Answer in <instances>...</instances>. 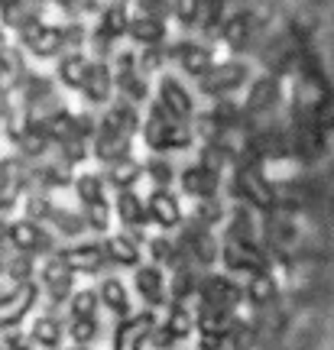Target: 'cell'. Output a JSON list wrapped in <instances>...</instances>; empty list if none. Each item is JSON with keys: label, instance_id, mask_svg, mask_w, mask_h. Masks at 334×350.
Wrapping results in <instances>:
<instances>
[{"label": "cell", "instance_id": "obj_1", "mask_svg": "<svg viewBox=\"0 0 334 350\" xmlns=\"http://www.w3.org/2000/svg\"><path fill=\"white\" fill-rule=\"evenodd\" d=\"M143 139L153 152H182V150H192L195 146V130L182 120H175L169 113L156 104H149V113L143 117Z\"/></svg>", "mask_w": 334, "mask_h": 350}, {"label": "cell", "instance_id": "obj_2", "mask_svg": "<svg viewBox=\"0 0 334 350\" xmlns=\"http://www.w3.org/2000/svg\"><path fill=\"white\" fill-rule=\"evenodd\" d=\"M250 81V65L244 59H231V62H218L208 68V75L198 78V91L205 98H214V100H224L231 98L234 91Z\"/></svg>", "mask_w": 334, "mask_h": 350}, {"label": "cell", "instance_id": "obj_3", "mask_svg": "<svg viewBox=\"0 0 334 350\" xmlns=\"http://www.w3.org/2000/svg\"><path fill=\"white\" fill-rule=\"evenodd\" d=\"M111 72H114V91L124 100L143 104V100L149 98V78H146V72L140 68V62H136V55L130 49L117 52Z\"/></svg>", "mask_w": 334, "mask_h": 350}, {"label": "cell", "instance_id": "obj_4", "mask_svg": "<svg viewBox=\"0 0 334 350\" xmlns=\"http://www.w3.org/2000/svg\"><path fill=\"white\" fill-rule=\"evenodd\" d=\"M156 94H159V107L169 113V117L182 120V124L195 120V113H198L195 94H192V88H188L179 75H172V72H162L159 81H156Z\"/></svg>", "mask_w": 334, "mask_h": 350}, {"label": "cell", "instance_id": "obj_5", "mask_svg": "<svg viewBox=\"0 0 334 350\" xmlns=\"http://www.w3.org/2000/svg\"><path fill=\"white\" fill-rule=\"evenodd\" d=\"M198 299H201V308L237 314V305L244 301V288L237 286L227 273H208L201 275L198 282Z\"/></svg>", "mask_w": 334, "mask_h": 350}, {"label": "cell", "instance_id": "obj_6", "mask_svg": "<svg viewBox=\"0 0 334 350\" xmlns=\"http://www.w3.org/2000/svg\"><path fill=\"white\" fill-rule=\"evenodd\" d=\"M234 195L237 201H244L247 208H263V211H276V188L263 178L260 169H253V165H240L234 175Z\"/></svg>", "mask_w": 334, "mask_h": 350}, {"label": "cell", "instance_id": "obj_7", "mask_svg": "<svg viewBox=\"0 0 334 350\" xmlns=\"http://www.w3.org/2000/svg\"><path fill=\"white\" fill-rule=\"evenodd\" d=\"M16 33H20L23 49L29 52V55H36V59H55V55H62V52H65L62 26L42 23L39 16H33L29 23H23Z\"/></svg>", "mask_w": 334, "mask_h": 350}, {"label": "cell", "instance_id": "obj_8", "mask_svg": "<svg viewBox=\"0 0 334 350\" xmlns=\"http://www.w3.org/2000/svg\"><path fill=\"white\" fill-rule=\"evenodd\" d=\"M130 33V10H127L120 0H114L107 7H101L98 10V23L91 29V42H94V49L101 55H107L111 52V42L117 39H124Z\"/></svg>", "mask_w": 334, "mask_h": 350}, {"label": "cell", "instance_id": "obj_9", "mask_svg": "<svg viewBox=\"0 0 334 350\" xmlns=\"http://www.w3.org/2000/svg\"><path fill=\"white\" fill-rule=\"evenodd\" d=\"M227 273H240V275H257L266 273V256H263L260 243H247V240H234L227 237L221 243V256Z\"/></svg>", "mask_w": 334, "mask_h": 350}, {"label": "cell", "instance_id": "obj_10", "mask_svg": "<svg viewBox=\"0 0 334 350\" xmlns=\"http://www.w3.org/2000/svg\"><path fill=\"white\" fill-rule=\"evenodd\" d=\"M146 214L149 224H156L162 234H172L185 224V211H182V198L172 188H153L146 198Z\"/></svg>", "mask_w": 334, "mask_h": 350}, {"label": "cell", "instance_id": "obj_11", "mask_svg": "<svg viewBox=\"0 0 334 350\" xmlns=\"http://www.w3.org/2000/svg\"><path fill=\"white\" fill-rule=\"evenodd\" d=\"M39 286L36 282H16L10 292L0 295V331H10L36 308Z\"/></svg>", "mask_w": 334, "mask_h": 350}, {"label": "cell", "instance_id": "obj_12", "mask_svg": "<svg viewBox=\"0 0 334 350\" xmlns=\"http://www.w3.org/2000/svg\"><path fill=\"white\" fill-rule=\"evenodd\" d=\"M7 243L16 253H55L52 234H46L42 224L29 221V217H16V221L7 224Z\"/></svg>", "mask_w": 334, "mask_h": 350}, {"label": "cell", "instance_id": "obj_13", "mask_svg": "<svg viewBox=\"0 0 334 350\" xmlns=\"http://www.w3.org/2000/svg\"><path fill=\"white\" fill-rule=\"evenodd\" d=\"M283 104V85L276 75H260L250 81L247 100H244V113L247 117H270L276 107Z\"/></svg>", "mask_w": 334, "mask_h": 350}, {"label": "cell", "instance_id": "obj_14", "mask_svg": "<svg viewBox=\"0 0 334 350\" xmlns=\"http://www.w3.org/2000/svg\"><path fill=\"white\" fill-rule=\"evenodd\" d=\"M133 288L136 295L146 301V308H162L166 301H169V279L162 273V266L156 262H140L133 273Z\"/></svg>", "mask_w": 334, "mask_h": 350}, {"label": "cell", "instance_id": "obj_15", "mask_svg": "<svg viewBox=\"0 0 334 350\" xmlns=\"http://www.w3.org/2000/svg\"><path fill=\"white\" fill-rule=\"evenodd\" d=\"M192 334H195V314L185 308V301H172L166 321L153 331V340H156V347H172V344L188 340Z\"/></svg>", "mask_w": 334, "mask_h": 350}, {"label": "cell", "instance_id": "obj_16", "mask_svg": "<svg viewBox=\"0 0 334 350\" xmlns=\"http://www.w3.org/2000/svg\"><path fill=\"white\" fill-rule=\"evenodd\" d=\"M166 55H169V62H175L188 78H195V81H198L201 75H208V68L214 65L211 49L208 46H201V42H195V39H182V42L169 46Z\"/></svg>", "mask_w": 334, "mask_h": 350}, {"label": "cell", "instance_id": "obj_17", "mask_svg": "<svg viewBox=\"0 0 334 350\" xmlns=\"http://www.w3.org/2000/svg\"><path fill=\"white\" fill-rule=\"evenodd\" d=\"M156 331V318L153 312H140L124 318L117 331H114V350H143Z\"/></svg>", "mask_w": 334, "mask_h": 350}, {"label": "cell", "instance_id": "obj_18", "mask_svg": "<svg viewBox=\"0 0 334 350\" xmlns=\"http://www.w3.org/2000/svg\"><path fill=\"white\" fill-rule=\"evenodd\" d=\"M175 182L182 188V195H188V198H214L221 191V172H214V169L201 163L185 165L182 172L175 175Z\"/></svg>", "mask_w": 334, "mask_h": 350}, {"label": "cell", "instance_id": "obj_19", "mask_svg": "<svg viewBox=\"0 0 334 350\" xmlns=\"http://www.w3.org/2000/svg\"><path fill=\"white\" fill-rule=\"evenodd\" d=\"M81 94L94 107H107L114 100V72L104 59H91V68H88V78H85V85H81Z\"/></svg>", "mask_w": 334, "mask_h": 350}, {"label": "cell", "instance_id": "obj_20", "mask_svg": "<svg viewBox=\"0 0 334 350\" xmlns=\"http://www.w3.org/2000/svg\"><path fill=\"white\" fill-rule=\"evenodd\" d=\"M39 279H42V286H46V292H49L52 301H68V299H72V292H75L72 279H75V273L62 262V256H59V253H55V256L49 253V260L39 266Z\"/></svg>", "mask_w": 334, "mask_h": 350}, {"label": "cell", "instance_id": "obj_21", "mask_svg": "<svg viewBox=\"0 0 334 350\" xmlns=\"http://www.w3.org/2000/svg\"><path fill=\"white\" fill-rule=\"evenodd\" d=\"M98 124L114 130V133H120V137L133 139L136 133H140V126H143V117L136 111V104L120 98V100H111V104H107V111H104V117H101Z\"/></svg>", "mask_w": 334, "mask_h": 350}, {"label": "cell", "instance_id": "obj_22", "mask_svg": "<svg viewBox=\"0 0 334 350\" xmlns=\"http://www.w3.org/2000/svg\"><path fill=\"white\" fill-rule=\"evenodd\" d=\"M59 256H62V262L72 273H88V275L101 273L104 262H107V253H104L101 243H75V247H65Z\"/></svg>", "mask_w": 334, "mask_h": 350}, {"label": "cell", "instance_id": "obj_23", "mask_svg": "<svg viewBox=\"0 0 334 350\" xmlns=\"http://www.w3.org/2000/svg\"><path fill=\"white\" fill-rule=\"evenodd\" d=\"M130 146H133V139L130 137H120V133H114L107 126H101L94 130V137H91V150L98 156L101 163H120V159H130Z\"/></svg>", "mask_w": 334, "mask_h": 350}, {"label": "cell", "instance_id": "obj_24", "mask_svg": "<svg viewBox=\"0 0 334 350\" xmlns=\"http://www.w3.org/2000/svg\"><path fill=\"white\" fill-rule=\"evenodd\" d=\"M98 299L101 305L114 314V318H130L133 314V301H130V288H127L124 279H117V275H104L98 286Z\"/></svg>", "mask_w": 334, "mask_h": 350}, {"label": "cell", "instance_id": "obj_25", "mask_svg": "<svg viewBox=\"0 0 334 350\" xmlns=\"http://www.w3.org/2000/svg\"><path fill=\"white\" fill-rule=\"evenodd\" d=\"M127 36L140 46H162L169 36V23H166V16H156V13H133Z\"/></svg>", "mask_w": 334, "mask_h": 350}, {"label": "cell", "instance_id": "obj_26", "mask_svg": "<svg viewBox=\"0 0 334 350\" xmlns=\"http://www.w3.org/2000/svg\"><path fill=\"white\" fill-rule=\"evenodd\" d=\"M253 29H257V16L250 10L227 13L224 23H221V39L231 46V49H244L250 39H253Z\"/></svg>", "mask_w": 334, "mask_h": 350}, {"label": "cell", "instance_id": "obj_27", "mask_svg": "<svg viewBox=\"0 0 334 350\" xmlns=\"http://www.w3.org/2000/svg\"><path fill=\"white\" fill-rule=\"evenodd\" d=\"M101 247H104V253H107V262H117V266H130V269H136L140 260H143L140 240L130 237V234H111Z\"/></svg>", "mask_w": 334, "mask_h": 350}, {"label": "cell", "instance_id": "obj_28", "mask_svg": "<svg viewBox=\"0 0 334 350\" xmlns=\"http://www.w3.org/2000/svg\"><path fill=\"white\" fill-rule=\"evenodd\" d=\"M88 68H91V59L88 55H81V52H68V55H62L59 59V85L68 88V91H81V85H85L88 78Z\"/></svg>", "mask_w": 334, "mask_h": 350}, {"label": "cell", "instance_id": "obj_29", "mask_svg": "<svg viewBox=\"0 0 334 350\" xmlns=\"http://www.w3.org/2000/svg\"><path fill=\"white\" fill-rule=\"evenodd\" d=\"M244 299H247L253 308H270L272 301L279 299V286H276V279L270 275V269L250 275L247 288H244Z\"/></svg>", "mask_w": 334, "mask_h": 350}, {"label": "cell", "instance_id": "obj_30", "mask_svg": "<svg viewBox=\"0 0 334 350\" xmlns=\"http://www.w3.org/2000/svg\"><path fill=\"white\" fill-rule=\"evenodd\" d=\"M117 217L124 227H140L149 224V214H146V198H140L136 191H120L117 195Z\"/></svg>", "mask_w": 334, "mask_h": 350}, {"label": "cell", "instance_id": "obj_31", "mask_svg": "<svg viewBox=\"0 0 334 350\" xmlns=\"http://www.w3.org/2000/svg\"><path fill=\"white\" fill-rule=\"evenodd\" d=\"M198 282L201 275L195 266H188V262H179L175 266L172 279H169V299L172 301H185L188 295H198Z\"/></svg>", "mask_w": 334, "mask_h": 350}, {"label": "cell", "instance_id": "obj_32", "mask_svg": "<svg viewBox=\"0 0 334 350\" xmlns=\"http://www.w3.org/2000/svg\"><path fill=\"white\" fill-rule=\"evenodd\" d=\"M75 195H78V201H81V208L85 204H94V201H107V178L98 172H81L75 175Z\"/></svg>", "mask_w": 334, "mask_h": 350}, {"label": "cell", "instance_id": "obj_33", "mask_svg": "<svg viewBox=\"0 0 334 350\" xmlns=\"http://www.w3.org/2000/svg\"><path fill=\"white\" fill-rule=\"evenodd\" d=\"M26 78V65L20 59V52L16 49H3L0 52V91L3 94H10L13 88H20Z\"/></svg>", "mask_w": 334, "mask_h": 350}, {"label": "cell", "instance_id": "obj_34", "mask_svg": "<svg viewBox=\"0 0 334 350\" xmlns=\"http://www.w3.org/2000/svg\"><path fill=\"white\" fill-rule=\"evenodd\" d=\"M140 178H143V163L136 159H120V163L107 165V185H114L117 191H133Z\"/></svg>", "mask_w": 334, "mask_h": 350}, {"label": "cell", "instance_id": "obj_35", "mask_svg": "<svg viewBox=\"0 0 334 350\" xmlns=\"http://www.w3.org/2000/svg\"><path fill=\"white\" fill-rule=\"evenodd\" d=\"M62 321L55 318V314H42V318H36L33 321V331H29V338H33V344H39V347L46 350H55L59 344H62Z\"/></svg>", "mask_w": 334, "mask_h": 350}, {"label": "cell", "instance_id": "obj_36", "mask_svg": "<svg viewBox=\"0 0 334 350\" xmlns=\"http://www.w3.org/2000/svg\"><path fill=\"white\" fill-rule=\"evenodd\" d=\"M62 237H81L88 230V221H85V214H78V211H68V208H52V214L46 217Z\"/></svg>", "mask_w": 334, "mask_h": 350}, {"label": "cell", "instance_id": "obj_37", "mask_svg": "<svg viewBox=\"0 0 334 350\" xmlns=\"http://www.w3.org/2000/svg\"><path fill=\"white\" fill-rule=\"evenodd\" d=\"M98 288H78L72 292V299H68V314L72 318H94L98 314Z\"/></svg>", "mask_w": 334, "mask_h": 350}, {"label": "cell", "instance_id": "obj_38", "mask_svg": "<svg viewBox=\"0 0 334 350\" xmlns=\"http://www.w3.org/2000/svg\"><path fill=\"white\" fill-rule=\"evenodd\" d=\"M224 217H227V208H224V201L218 195L214 198H198V204H195V224L214 227L221 224Z\"/></svg>", "mask_w": 334, "mask_h": 350}, {"label": "cell", "instance_id": "obj_39", "mask_svg": "<svg viewBox=\"0 0 334 350\" xmlns=\"http://www.w3.org/2000/svg\"><path fill=\"white\" fill-rule=\"evenodd\" d=\"M149 256L156 266H169V262H179V247H175V240L169 234H159V237L149 240Z\"/></svg>", "mask_w": 334, "mask_h": 350}, {"label": "cell", "instance_id": "obj_40", "mask_svg": "<svg viewBox=\"0 0 334 350\" xmlns=\"http://www.w3.org/2000/svg\"><path fill=\"white\" fill-rule=\"evenodd\" d=\"M143 175H149V178H153V188H169L175 182V175H179V172H175V169L166 163L162 156H156V152H153V159L143 165Z\"/></svg>", "mask_w": 334, "mask_h": 350}, {"label": "cell", "instance_id": "obj_41", "mask_svg": "<svg viewBox=\"0 0 334 350\" xmlns=\"http://www.w3.org/2000/svg\"><path fill=\"white\" fill-rule=\"evenodd\" d=\"M68 338H72V344L91 347L94 338H98V318H72L68 321Z\"/></svg>", "mask_w": 334, "mask_h": 350}, {"label": "cell", "instance_id": "obj_42", "mask_svg": "<svg viewBox=\"0 0 334 350\" xmlns=\"http://www.w3.org/2000/svg\"><path fill=\"white\" fill-rule=\"evenodd\" d=\"M85 221H88V230H98L104 234L111 227V204L107 201H94V204H85Z\"/></svg>", "mask_w": 334, "mask_h": 350}, {"label": "cell", "instance_id": "obj_43", "mask_svg": "<svg viewBox=\"0 0 334 350\" xmlns=\"http://www.w3.org/2000/svg\"><path fill=\"white\" fill-rule=\"evenodd\" d=\"M7 275H10L13 282H29V275L36 269V262H33V253H16V260L10 266H3Z\"/></svg>", "mask_w": 334, "mask_h": 350}, {"label": "cell", "instance_id": "obj_44", "mask_svg": "<svg viewBox=\"0 0 334 350\" xmlns=\"http://www.w3.org/2000/svg\"><path fill=\"white\" fill-rule=\"evenodd\" d=\"M136 13H156V16H166L172 10V0H133Z\"/></svg>", "mask_w": 334, "mask_h": 350}, {"label": "cell", "instance_id": "obj_45", "mask_svg": "<svg viewBox=\"0 0 334 350\" xmlns=\"http://www.w3.org/2000/svg\"><path fill=\"white\" fill-rule=\"evenodd\" d=\"M29 340L26 334H16V331H3V340H0V350H29Z\"/></svg>", "mask_w": 334, "mask_h": 350}, {"label": "cell", "instance_id": "obj_46", "mask_svg": "<svg viewBox=\"0 0 334 350\" xmlns=\"http://www.w3.org/2000/svg\"><path fill=\"white\" fill-rule=\"evenodd\" d=\"M7 113H10V94L0 91V117H7Z\"/></svg>", "mask_w": 334, "mask_h": 350}, {"label": "cell", "instance_id": "obj_47", "mask_svg": "<svg viewBox=\"0 0 334 350\" xmlns=\"http://www.w3.org/2000/svg\"><path fill=\"white\" fill-rule=\"evenodd\" d=\"M7 49V39H3V33H0V52Z\"/></svg>", "mask_w": 334, "mask_h": 350}, {"label": "cell", "instance_id": "obj_48", "mask_svg": "<svg viewBox=\"0 0 334 350\" xmlns=\"http://www.w3.org/2000/svg\"><path fill=\"white\" fill-rule=\"evenodd\" d=\"M26 3H46V0H26Z\"/></svg>", "mask_w": 334, "mask_h": 350}, {"label": "cell", "instance_id": "obj_49", "mask_svg": "<svg viewBox=\"0 0 334 350\" xmlns=\"http://www.w3.org/2000/svg\"><path fill=\"white\" fill-rule=\"evenodd\" d=\"M72 350H88V347H81V344H75V347Z\"/></svg>", "mask_w": 334, "mask_h": 350}, {"label": "cell", "instance_id": "obj_50", "mask_svg": "<svg viewBox=\"0 0 334 350\" xmlns=\"http://www.w3.org/2000/svg\"><path fill=\"white\" fill-rule=\"evenodd\" d=\"M0 273H3V260H0Z\"/></svg>", "mask_w": 334, "mask_h": 350}]
</instances>
